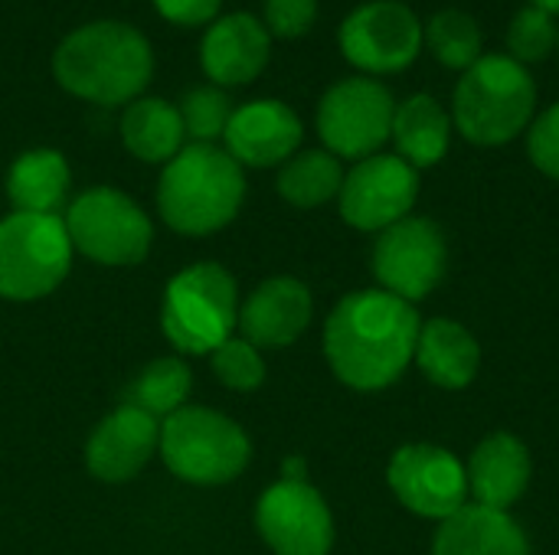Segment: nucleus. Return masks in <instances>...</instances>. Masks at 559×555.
I'll use <instances>...</instances> for the list:
<instances>
[{
  "instance_id": "obj_14",
  "label": "nucleus",
  "mask_w": 559,
  "mask_h": 555,
  "mask_svg": "<svg viewBox=\"0 0 559 555\" xmlns=\"http://www.w3.org/2000/svg\"><path fill=\"white\" fill-rule=\"evenodd\" d=\"M255 527L275 555H328L334 517L308 481L272 484L255 507Z\"/></svg>"
},
{
  "instance_id": "obj_30",
  "label": "nucleus",
  "mask_w": 559,
  "mask_h": 555,
  "mask_svg": "<svg viewBox=\"0 0 559 555\" xmlns=\"http://www.w3.org/2000/svg\"><path fill=\"white\" fill-rule=\"evenodd\" d=\"M210 357H213V373L219 376V383L236 389V393H252V389H259L265 383L262 350H255L242 337H229Z\"/></svg>"
},
{
  "instance_id": "obj_15",
  "label": "nucleus",
  "mask_w": 559,
  "mask_h": 555,
  "mask_svg": "<svg viewBox=\"0 0 559 555\" xmlns=\"http://www.w3.org/2000/svg\"><path fill=\"white\" fill-rule=\"evenodd\" d=\"M305 124L295 108L278 98H259L233 108L223 131V150L239 167H282L298 154Z\"/></svg>"
},
{
  "instance_id": "obj_36",
  "label": "nucleus",
  "mask_w": 559,
  "mask_h": 555,
  "mask_svg": "<svg viewBox=\"0 0 559 555\" xmlns=\"http://www.w3.org/2000/svg\"><path fill=\"white\" fill-rule=\"evenodd\" d=\"M557 52H559V36H557Z\"/></svg>"
},
{
  "instance_id": "obj_2",
  "label": "nucleus",
  "mask_w": 559,
  "mask_h": 555,
  "mask_svg": "<svg viewBox=\"0 0 559 555\" xmlns=\"http://www.w3.org/2000/svg\"><path fill=\"white\" fill-rule=\"evenodd\" d=\"M52 75L69 95L82 101L102 108L131 105L154 79V49L147 36L131 23H82L56 46Z\"/></svg>"
},
{
  "instance_id": "obj_31",
  "label": "nucleus",
  "mask_w": 559,
  "mask_h": 555,
  "mask_svg": "<svg viewBox=\"0 0 559 555\" xmlns=\"http://www.w3.org/2000/svg\"><path fill=\"white\" fill-rule=\"evenodd\" d=\"M527 157L544 177L559 183V101L531 121V128H527Z\"/></svg>"
},
{
  "instance_id": "obj_4",
  "label": "nucleus",
  "mask_w": 559,
  "mask_h": 555,
  "mask_svg": "<svg viewBox=\"0 0 559 555\" xmlns=\"http://www.w3.org/2000/svg\"><path fill=\"white\" fill-rule=\"evenodd\" d=\"M452 124L475 147H501L537 118V79L508 52H485L452 92Z\"/></svg>"
},
{
  "instance_id": "obj_18",
  "label": "nucleus",
  "mask_w": 559,
  "mask_h": 555,
  "mask_svg": "<svg viewBox=\"0 0 559 555\" xmlns=\"http://www.w3.org/2000/svg\"><path fill=\"white\" fill-rule=\"evenodd\" d=\"M314 301L305 281L298 278H269L262 281L239 311L242 340L255 350H282L292 347L311 324Z\"/></svg>"
},
{
  "instance_id": "obj_5",
  "label": "nucleus",
  "mask_w": 559,
  "mask_h": 555,
  "mask_svg": "<svg viewBox=\"0 0 559 555\" xmlns=\"http://www.w3.org/2000/svg\"><path fill=\"white\" fill-rule=\"evenodd\" d=\"M236 278L216 262H197L170 278L160 304L164 337L187 357H206L236 337Z\"/></svg>"
},
{
  "instance_id": "obj_25",
  "label": "nucleus",
  "mask_w": 559,
  "mask_h": 555,
  "mask_svg": "<svg viewBox=\"0 0 559 555\" xmlns=\"http://www.w3.org/2000/svg\"><path fill=\"white\" fill-rule=\"evenodd\" d=\"M278 196L298 209L331 203L344 186V167L328 150H298L278 167Z\"/></svg>"
},
{
  "instance_id": "obj_12",
  "label": "nucleus",
  "mask_w": 559,
  "mask_h": 555,
  "mask_svg": "<svg viewBox=\"0 0 559 555\" xmlns=\"http://www.w3.org/2000/svg\"><path fill=\"white\" fill-rule=\"evenodd\" d=\"M419 200V170L409 167L400 154H373L354 164L344 173L337 193L341 219L360 232H383L393 222L406 219Z\"/></svg>"
},
{
  "instance_id": "obj_7",
  "label": "nucleus",
  "mask_w": 559,
  "mask_h": 555,
  "mask_svg": "<svg viewBox=\"0 0 559 555\" xmlns=\"http://www.w3.org/2000/svg\"><path fill=\"white\" fill-rule=\"evenodd\" d=\"M72 252L59 216L10 213L0 219V298L39 301L52 294L69 275Z\"/></svg>"
},
{
  "instance_id": "obj_22",
  "label": "nucleus",
  "mask_w": 559,
  "mask_h": 555,
  "mask_svg": "<svg viewBox=\"0 0 559 555\" xmlns=\"http://www.w3.org/2000/svg\"><path fill=\"white\" fill-rule=\"evenodd\" d=\"M452 114L432 95L416 92L406 101H396L390 141L409 167H436L452 147Z\"/></svg>"
},
{
  "instance_id": "obj_35",
  "label": "nucleus",
  "mask_w": 559,
  "mask_h": 555,
  "mask_svg": "<svg viewBox=\"0 0 559 555\" xmlns=\"http://www.w3.org/2000/svg\"><path fill=\"white\" fill-rule=\"evenodd\" d=\"M531 7H540V10H547L550 16H559V0H527Z\"/></svg>"
},
{
  "instance_id": "obj_26",
  "label": "nucleus",
  "mask_w": 559,
  "mask_h": 555,
  "mask_svg": "<svg viewBox=\"0 0 559 555\" xmlns=\"http://www.w3.org/2000/svg\"><path fill=\"white\" fill-rule=\"evenodd\" d=\"M481 43H485L481 26L468 10L445 7L423 23V49H429L439 59V65L459 75L485 56Z\"/></svg>"
},
{
  "instance_id": "obj_13",
  "label": "nucleus",
  "mask_w": 559,
  "mask_h": 555,
  "mask_svg": "<svg viewBox=\"0 0 559 555\" xmlns=\"http://www.w3.org/2000/svg\"><path fill=\"white\" fill-rule=\"evenodd\" d=\"M396 500L426 520H449L468 507L465 464L439 445H403L386 471Z\"/></svg>"
},
{
  "instance_id": "obj_1",
  "label": "nucleus",
  "mask_w": 559,
  "mask_h": 555,
  "mask_svg": "<svg viewBox=\"0 0 559 555\" xmlns=\"http://www.w3.org/2000/svg\"><path fill=\"white\" fill-rule=\"evenodd\" d=\"M419 314L409 301L373 288L337 301L324 324V357L334 376L360 393L393 386L416 357Z\"/></svg>"
},
{
  "instance_id": "obj_6",
  "label": "nucleus",
  "mask_w": 559,
  "mask_h": 555,
  "mask_svg": "<svg viewBox=\"0 0 559 555\" xmlns=\"http://www.w3.org/2000/svg\"><path fill=\"white\" fill-rule=\"evenodd\" d=\"M160 458L174 478L200 487L236 481L249 458V435L223 412L203 406H183L160 425Z\"/></svg>"
},
{
  "instance_id": "obj_10",
  "label": "nucleus",
  "mask_w": 559,
  "mask_h": 555,
  "mask_svg": "<svg viewBox=\"0 0 559 555\" xmlns=\"http://www.w3.org/2000/svg\"><path fill=\"white\" fill-rule=\"evenodd\" d=\"M337 46L360 75H396L423 52V20L403 0H367L344 16Z\"/></svg>"
},
{
  "instance_id": "obj_33",
  "label": "nucleus",
  "mask_w": 559,
  "mask_h": 555,
  "mask_svg": "<svg viewBox=\"0 0 559 555\" xmlns=\"http://www.w3.org/2000/svg\"><path fill=\"white\" fill-rule=\"evenodd\" d=\"M167 23L177 26H210L219 16L223 0H151Z\"/></svg>"
},
{
  "instance_id": "obj_21",
  "label": "nucleus",
  "mask_w": 559,
  "mask_h": 555,
  "mask_svg": "<svg viewBox=\"0 0 559 555\" xmlns=\"http://www.w3.org/2000/svg\"><path fill=\"white\" fill-rule=\"evenodd\" d=\"M423 376L439 389H465L478 376L481 347L468 327L449 317H432L419 327L416 357Z\"/></svg>"
},
{
  "instance_id": "obj_20",
  "label": "nucleus",
  "mask_w": 559,
  "mask_h": 555,
  "mask_svg": "<svg viewBox=\"0 0 559 555\" xmlns=\"http://www.w3.org/2000/svg\"><path fill=\"white\" fill-rule=\"evenodd\" d=\"M432 555H531V540L511 514L468 504L442 520Z\"/></svg>"
},
{
  "instance_id": "obj_17",
  "label": "nucleus",
  "mask_w": 559,
  "mask_h": 555,
  "mask_svg": "<svg viewBox=\"0 0 559 555\" xmlns=\"http://www.w3.org/2000/svg\"><path fill=\"white\" fill-rule=\"evenodd\" d=\"M157 445H160L157 419L124 402L108 419H102L98 429L92 432L85 448V464L92 478L105 484H121L141 474V468L154 458Z\"/></svg>"
},
{
  "instance_id": "obj_23",
  "label": "nucleus",
  "mask_w": 559,
  "mask_h": 555,
  "mask_svg": "<svg viewBox=\"0 0 559 555\" xmlns=\"http://www.w3.org/2000/svg\"><path fill=\"white\" fill-rule=\"evenodd\" d=\"M69 164L59 150L39 147L20 154L7 170V200L13 213H36V216H56L69 196Z\"/></svg>"
},
{
  "instance_id": "obj_24",
  "label": "nucleus",
  "mask_w": 559,
  "mask_h": 555,
  "mask_svg": "<svg viewBox=\"0 0 559 555\" xmlns=\"http://www.w3.org/2000/svg\"><path fill=\"white\" fill-rule=\"evenodd\" d=\"M118 131L128 154L144 164L174 160L183 150V137H187L180 108L154 95H141L131 105H124Z\"/></svg>"
},
{
  "instance_id": "obj_11",
  "label": "nucleus",
  "mask_w": 559,
  "mask_h": 555,
  "mask_svg": "<svg viewBox=\"0 0 559 555\" xmlns=\"http://www.w3.org/2000/svg\"><path fill=\"white\" fill-rule=\"evenodd\" d=\"M449 268L445 232L423 216H406L373 242V275L383 291L403 301H423Z\"/></svg>"
},
{
  "instance_id": "obj_27",
  "label": "nucleus",
  "mask_w": 559,
  "mask_h": 555,
  "mask_svg": "<svg viewBox=\"0 0 559 555\" xmlns=\"http://www.w3.org/2000/svg\"><path fill=\"white\" fill-rule=\"evenodd\" d=\"M190 386H193V376H190L187 363L164 357V360L147 363L138 373V379L128 389V406L147 412L151 419H167L177 409H183Z\"/></svg>"
},
{
  "instance_id": "obj_29",
  "label": "nucleus",
  "mask_w": 559,
  "mask_h": 555,
  "mask_svg": "<svg viewBox=\"0 0 559 555\" xmlns=\"http://www.w3.org/2000/svg\"><path fill=\"white\" fill-rule=\"evenodd\" d=\"M177 108L183 118V131L193 137V144H213L216 137H223V131L233 118V101H229L226 88H219V85L190 88Z\"/></svg>"
},
{
  "instance_id": "obj_19",
  "label": "nucleus",
  "mask_w": 559,
  "mask_h": 555,
  "mask_svg": "<svg viewBox=\"0 0 559 555\" xmlns=\"http://www.w3.org/2000/svg\"><path fill=\"white\" fill-rule=\"evenodd\" d=\"M465 474H468V494L475 497L478 507L508 514L527 494L534 461L518 435L495 432L485 442H478V448L465 464Z\"/></svg>"
},
{
  "instance_id": "obj_34",
  "label": "nucleus",
  "mask_w": 559,
  "mask_h": 555,
  "mask_svg": "<svg viewBox=\"0 0 559 555\" xmlns=\"http://www.w3.org/2000/svg\"><path fill=\"white\" fill-rule=\"evenodd\" d=\"M282 481H305V461L301 458H288L285 464H282Z\"/></svg>"
},
{
  "instance_id": "obj_9",
  "label": "nucleus",
  "mask_w": 559,
  "mask_h": 555,
  "mask_svg": "<svg viewBox=\"0 0 559 555\" xmlns=\"http://www.w3.org/2000/svg\"><path fill=\"white\" fill-rule=\"evenodd\" d=\"M396 98L370 75H350L334 82L318 101V137L337 160H364L380 154L393 134Z\"/></svg>"
},
{
  "instance_id": "obj_8",
  "label": "nucleus",
  "mask_w": 559,
  "mask_h": 555,
  "mask_svg": "<svg viewBox=\"0 0 559 555\" xmlns=\"http://www.w3.org/2000/svg\"><path fill=\"white\" fill-rule=\"evenodd\" d=\"M62 222L72 249L98 265H138L151 252L154 226L147 213L115 186H92L79 193Z\"/></svg>"
},
{
  "instance_id": "obj_28",
  "label": "nucleus",
  "mask_w": 559,
  "mask_h": 555,
  "mask_svg": "<svg viewBox=\"0 0 559 555\" xmlns=\"http://www.w3.org/2000/svg\"><path fill=\"white\" fill-rule=\"evenodd\" d=\"M557 16H550L547 10L527 3V7H521V10L511 16V23H508V33H504L508 56L518 59L521 65L544 62L550 52H557Z\"/></svg>"
},
{
  "instance_id": "obj_32",
  "label": "nucleus",
  "mask_w": 559,
  "mask_h": 555,
  "mask_svg": "<svg viewBox=\"0 0 559 555\" xmlns=\"http://www.w3.org/2000/svg\"><path fill=\"white\" fill-rule=\"evenodd\" d=\"M318 20V0H265L262 23L269 36L278 39H301Z\"/></svg>"
},
{
  "instance_id": "obj_16",
  "label": "nucleus",
  "mask_w": 559,
  "mask_h": 555,
  "mask_svg": "<svg viewBox=\"0 0 559 555\" xmlns=\"http://www.w3.org/2000/svg\"><path fill=\"white\" fill-rule=\"evenodd\" d=\"M272 56V36L262 16L249 10H233L216 16L200 39V65L210 85L236 88L255 82Z\"/></svg>"
},
{
  "instance_id": "obj_3",
  "label": "nucleus",
  "mask_w": 559,
  "mask_h": 555,
  "mask_svg": "<svg viewBox=\"0 0 559 555\" xmlns=\"http://www.w3.org/2000/svg\"><path fill=\"white\" fill-rule=\"evenodd\" d=\"M246 200L242 167L216 144H183L157 183L160 219L180 236H210L229 226Z\"/></svg>"
}]
</instances>
